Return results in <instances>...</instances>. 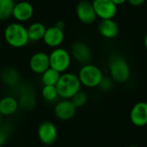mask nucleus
Listing matches in <instances>:
<instances>
[{
	"label": "nucleus",
	"mask_w": 147,
	"mask_h": 147,
	"mask_svg": "<svg viewBox=\"0 0 147 147\" xmlns=\"http://www.w3.org/2000/svg\"><path fill=\"white\" fill-rule=\"evenodd\" d=\"M77 108L69 99H62L54 107V115L60 121H69L76 115Z\"/></svg>",
	"instance_id": "9b49d317"
},
{
	"label": "nucleus",
	"mask_w": 147,
	"mask_h": 147,
	"mask_svg": "<svg viewBox=\"0 0 147 147\" xmlns=\"http://www.w3.org/2000/svg\"><path fill=\"white\" fill-rule=\"evenodd\" d=\"M146 1H147V0H146Z\"/></svg>",
	"instance_id": "473e14b6"
},
{
	"label": "nucleus",
	"mask_w": 147,
	"mask_h": 147,
	"mask_svg": "<svg viewBox=\"0 0 147 147\" xmlns=\"http://www.w3.org/2000/svg\"><path fill=\"white\" fill-rule=\"evenodd\" d=\"M128 147H140V146H128Z\"/></svg>",
	"instance_id": "7c9ffc66"
},
{
	"label": "nucleus",
	"mask_w": 147,
	"mask_h": 147,
	"mask_svg": "<svg viewBox=\"0 0 147 147\" xmlns=\"http://www.w3.org/2000/svg\"><path fill=\"white\" fill-rule=\"evenodd\" d=\"M144 45H145V47H146V51H147V33H146V36H145V40H144Z\"/></svg>",
	"instance_id": "c85d7f7f"
},
{
	"label": "nucleus",
	"mask_w": 147,
	"mask_h": 147,
	"mask_svg": "<svg viewBox=\"0 0 147 147\" xmlns=\"http://www.w3.org/2000/svg\"><path fill=\"white\" fill-rule=\"evenodd\" d=\"M27 30L30 41H39L43 40L47 28L43 23L40 22H34L27 28Z\"/></svg>",
	"instance_id": "a211bd4d"
},
{
	"label": "nucleus",
	"mask_w": 147,
	"mask_h": 147,
	"mask_svg": "<svg viewBox=\"0 0 147 147\" xmlns=\"http://www.w3.org/2000/svg\"><path fill=\"white\" fill-rule=\"evenodd\" d=\"M81 85L80 80L77 75L71 72L61 73L56 84L59 97L62 99H71L80 90Z\"/></svg>",
	"instance_id": "7ed1b4c3"
},
{
	"label": "nucleus",
	"mask_w": 147,
	"mask_h": 147,
	"mask_svg": "<svg viewBox=\"0 0 147 147\" xmlns=\"http://www.w3.org/2000/svg\"><path fill=\"white\" fill-rule=\"evenodd\" d=\"M109 69L111 78L116 83H126L131 76L130 67L126 59L119 54L113 53L109 58Z\"/></svg>",
	"instance_id": "f03ea898"
},
{
	"label": "nucleus",
	"mask_w": 147,
	"mask_h": 147,
	"mask_svg": "<svg viewBox=\"0 0 147 147\" xmlns=\"http://www.w3.org/2000/svg\"><path fill=\"white\" fill-rule=\"evenodd\" d=\"M29 67L34 73L41 75L50 67L49 54L44 52L34 53L29 60Z\"/></svg>",
	"instance_id": "ddd939ff"
},
{
	"label": "nucleus",
	"mask_w": 147,
	"mask_h": 147,
	"mask_svg": "<svg viewBox=\"0 0 147 147\" xmlns=\"http://www.w3.org/2000/svg\"><path fill=\"white\" fill-rule=\"evenodd\" d=\"M87 99H88L87 95L84 92L79 90L77 94H75L71 98V101L72 102V103L77 109H79L85 105V103L87 102Z\"/></svg>",
	"instance_id": "5701e85b"
},
{
	"label": "nucleus",
	"mask_w": 147,
	"mask_h": 147,
	"mask_svg": "<svg viewBox=\"0 0 147 147\" xmlns=\"http://www.w3.org/2000/svg\"><path fill=\"white\" fill-rule=\"evenodd\" d=\"M78 77L82 85L87 88H96L99 86L103 74L98 66L89 63L82 66Z\"/></svg>",
	"instance_id": "20e7f679"
},
{
	"label": "nucleus",
	"mask_w": 147,
	"mask_h": 147,
	"mask_svg": "<svg viewBox=\"0 0 147 147\" xmlns=\"http://www.w3.org/2000/svg\"><path fill=\"white\" fill-rule=\"evenodd\" d=\"M34 13V6L28 1L22 0L15 3L12 17L17 22H25L29 21Z\"/></svg>",
	"instance_id": "1a4fd4ad"
},
{
	"label": "nucleus",
	"mask_w": 147,
	"mask_h": 147,
	"mask_svg": "<svg viewBox=\"0 0 147 147\" xmlns=\"http://www.w3.org/2000/svg\"><path fill=\"white\" fill-rule=\"evenodd\" d=\"M127 0H112V2L116 5V6H118V5H121V4H123L124 3H126Z\"/></svg>",
	"instance_id": "cd10ccee"
},
{
	"label": "nucleus",
	"mask_w": 147,
	"mask_h": 147,
	"mask_svg": "<svg viewBox=\"0 0 147 147\" xmlns=\"http://www.w3.org/2000/svg\"><path fill=\"white\" fill-rule=\"evenodd\" d=\"M3 37L7 44L14 48H22L30 41L27 27L17 22L7 25L3 31Z\"/></svg>",
	"instance_id": "f257e3e1"
},
{
	"label": "nucleus",
	"mask_w": 147,
	"mask_h": 147,
	"mask_svg": "<svg viewBox=\"0 0 147 147\" xmlns=\"http://www.w3.org/2000/svg\"><path fill=\"white\" fill-rule=\"evenodd\" d=\"M131 122L138 127H142L147 125V102H140L136 103L130 112Z\"/></svg>",
	"instance_id": "4468645a"
},
{
	"label": "nucleus",
	"mask_w": 147,
	"mask_h": 147,
	"mask_svg": "<svg viewBox=\"0 0 147 147\" xmlns=\"http://www.w3.org/2000/svg\"><path fill=\"white\" fill-rule=\"evenodd\" d=\"M146 0H127V2L132 5V6H134V7H139V6H141Z\"/></svg>",
	"instance_id": "a878e982"
},
{
	"label": "nucleus",
	"mask_w": 147,
	"mask_h": 147,
	"mask_svg": "<svg viewBox=\"0 0 147 147\" xmlns=\"http://www.w3.org/2000/svg\"><path fill=\"white\" fill-rule=\"evenodd\" d=\"M91 3L96 16L101 20L113 19L117 13V6L112 0H93Z\"/></svg>",
	"instance_id": "0eeeda50"
},
{
	"label": "nucleus",
	"mask_w": 147,
	"mask_h": 147,
	"mask_svg": "<svg viewBox=\"0 0 147 147\" xmlns=\"http://www.w3.org/2000/svg\"><path fill=\"white\" fill-rule=\"evenodd\" d=\"M41 95L44 100L48 102H54L59 97L56 86L54 85H44L41 90Z\"/></svg>",
	"instance_id": "4be33fe9"
},
{
	"label": "nucleus",
	"mask_w": 147,
	"mask_h": 147,
	"mask_svg": "<svg viewBox=\"0 0 147 147\" xmlns=\"http://www.w3.org/2000/svg\"><path fill=\"white\" fill-rule=\"evenodd\" d=\"M15 0H0V22L12 17Z\"/></svg>",
	"instance_id": "aec40b11"
},
{
	"label": "nucleus",
	"mask_w": 147,
	"mask_h": 147,
	"mask_svg": "<svg viewBox=\"0 0 147 147\" xmlns=\"http://www.w3.org/2000/svg\"><path fill=\"white\" fill-rule=\"evenodd\" d=\"M19 107L23 110H31L35 107V96L34 90L28 87H24L20 92V98L18 101Z\"/></svg>",
	"instance_id": "dca6fc26"
},
{
	"label": "nucleus",
	"mask_w": 147,
	"mask_h": 147,
	"mask_svg": "<svg viewBox=\"0 0 147 147\" xmlns=\"http://www.w3.org/2000/svg\"><path fill=\"white\" fill-rule=\"evenodd\" d=\"M18 108V101L11 96L2 97L0 100V114L2 116H9L14 115Z\"/></svg>",
	"instance_id": "f3484780"
},
{
	"label": "nucleus",
	"mask_w": 147,
	"mask_h": 147,
	"mask_svg": "<svg viewBox=\"0 0 147 147\" xmlns=\"http://www.w3.org/2000/svg\"><path fill=\"white\" fill-rule=\"evenodd\" d=\"M37 134L40 142L46 146H51L54 144L58 139L57 127L50 121H42L38 127Z\"/></svg>",
	"instance_id": "423d86ee"
},
{
	"label": "nucleus",
	"mask_w": 147,
	"mask_h": 147,
	"mask_svg": "<svg viewBox=\"0 0 147 147\" xmlns=\"http://www.w3.org/2000/svg\"><path fill=\"white\" fill-rule=\"evenodd\" d=\"M55 26H56L57 28H60V29H63V30H64V28H65V22H64V21L59 20V21H58V22L55 23Z\"/></svg>",
	"instance_id": "bb28decb"
},
{
	"label": "nucleus",
	"mask_w": 147,
	"mask_h": 147,
	"mask_svg": "<svg viewBox=\"0 0 147 147\" xmlns=\"http://www.w3.org/2000/svg\"><path fill=\"white\" fill-rule=\"evenodd\" d=\"M114 80L111 78V77H104L102 78L100 84H99V88L102 90V91H110L113 87H114Z\"/></svg>",
	"instance_id": "b1692460"
},
{
	"label": "nucleus",
	"mask_w": 147,
	"mask_h": 147,
	"mask_svg": "<svg viewBox=\"0 0 147 147\" xmlns=\"http://www.w3.org/2000/svg\"><path fill=\"white\" fill-rule=\"evenodd\" d=\"M0 100H1V97H0Z\"/></svg>",
	"instance_id": "2f4dec72"
},
{
	"label": "nucleus",
	"mask_w": 147,
	"mask_h": 147,
	"mask_svg": "<svg viewBox=\"0 0 147 147\" xmlns=\"http://www.w3.org/2000/svg\"><path fill=\"white\" fill-rule=\"evenodd\" d=\"M65 40V33L63 29L57 28L55 25L47 28L46 33L43 37L44 43L52 48L59 47V46L64 42Z\"/></svg>",
	"instance_id": "f8f14e48"
},
{
	"label": "nucleus",
	"mask_w": 147,
	"mask_h": 147,
	"mask_svg": "<svg viewBox=\"0 0 147 147\" xmlns=\"http://www.w3.org/2000/svg\"><path fill=\"white\" fill-rule=\"evenodd\" d=\"M0 78L3 84L8 86H15L19 82V73L14 68L8 67L3 70L0 73Z\"/></svg>",
	"instance_id": "6ab92c4d"
},
{
	"label": "nucleus",
	"mask_w": 147,
	"mask_h": 147,
	"mask_svg": "<svg viewBox=\"0 0 147 147\" xmlns=\"http://www.w3.org/2000/svg\"><path fill=\"white\" fill-rule=\"evenodd\" d=\"M76 15L78 20L86 25L94 23L97 18L92 3L89 0H81L77 4Z\"/></svg>",
	"instance_id": "6e6552de"
},
{
	"label": "nucleus",
	"mask_w": 147,
	"mask_h": 147,
	"mask_svg": "<svg viewBox=\"0 0 147 147\" xmlns=\"http://www.w3.org/2000/svg\"><path fill=\"white\" fill-rule=\"evenodd\" d=\"M1 124H2V115L0 114V127H1Z\"/></svg>",
	"instance_id": "c756f323"
},
{
	"label": "nucleus",
	"mask_w": 147,
	"mask_h": 147,
	"mask_svg": "<svg viewBox=\"0 0 147 147\" xmlns=\"http://www.w3.org/2000/svg\"><path fill=\"white\" fill-rule=\"evenodd\" d=\"M71 56L82 65L89 64L91 59V52L89 46L80 40L75 41L70 47Z\"/></svg>",
	"instance_id": "9d476101"
},
{
	"label": "nucleus",
	"mask_w": 147,
	"mask_h": 147,
	"mask_svg": "<svg viewBox=\"0 0 147 147\" xmlns=\"http://www.w3.org/2000/svg\"><path fill=\"white\" fill-rule=\"evenodd\" d=\"M119 26L113 19L101 20L98 24L99 34L107 39H113L119 34Z\"/></svg>",
	"instance_id": "2eb2a0df"
},
{
	"label": "nucleus",
	"mask_w": 147,
	"mask_h": 147,
	"mask_svg": "<svg viewBox=\"0 0 147 147\" xmlns=\"http://www.w3.org/2000/svg\"><path fill=\"white\" fill-rule=\"evenodd\" d=\"M50 67L59 73L65 72L71 65V56L69 51L62 47L54 48L49 54Z\"/></svg>",
	"instance_id": "39448f33"
},
{
	"label": "nucleus",
	"mask_w": 147,
	"mask_h": 147,
	"mask_svg": "<svg viewBox=\"0 0 147 147\" xmlns=\"http://www.w3.org/2000/svg\"><path fill=\"white\" fill-rule=\"evenodd\" d=\"M61 73L49 67L46 71L41 74V82L44 85H54L56 86Z\"/></svg>",
	"instance_id": "412c9836"
},
{
	"label": "nucleus",
	"mask_w": 147,
	"mask_h": 147,
	"mask_svg": "<svg viewBox=\"0 0 147 147\" xmlns=\"http://www.w3.org/2000/svg\"><path fill=\"white\" fill-rule=\"evenodd\" d=\"M10 134V128L9 127H0V147L3 146L7 142V140Z\"/></svg>",
	"instance_id": "393cba45"
}]
</instances>
